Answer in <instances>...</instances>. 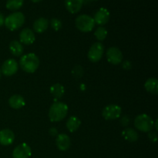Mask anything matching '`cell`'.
<instances>
[{
	"label": "cell",
	"instance_id": "cell-1",
	"mask_svg": "<svg viewBox=\"0 0 158 158\" xmlns=\"http://www.w3.org/2000/svg\"><path fill=\"white\" fill-rule=\"evenodd\" d=\"M19 66L23 71L33 73L40 66V59L35 53H28L20 58Z\"/></svg>",
	"mask_w": 158,
	"mask_h": 158
},
{
	"label": "cell",
	"instance_id": "cell-3",
	"mask_svg": "<svg viewBox=\"0 0 158 158\" xmlns=\"http://www.w3.org/2000/svg\"><path fill=\"white\" fill-rule=\"evenodd\" d=\"M25 15L21 12H15L5 18L4 25L10 31H15L23 26L25 23Z\"/></svg>",
	"mask_w": 158,
	"mask_h": 158
},
{
	"label": "cell",
	"instance_id": "cell-13",
	"mask_svg": "<svg viewBox=\"0 0 158 158\" xmlns=\"http://www.w3.org/2000/svg\"><path fill=\"white\" fill-rule=\"evenodd\" d=\"M15 134L11 130L3 129L0 131V144L2 146H9L14 142Z\"/></svg>",
	"mask_w": 158,
	"mask_h": 158
},
{
	"label": "cell",
	"instance_id": "cell-27",
	"mask_svg": "<svg viewBox=\"0 0 158 158\" xmlns=\"http://www.w3.org/2000/svg\"><path fill=\"white\" fill-rule=\"evenodd\" d=\"M148 137L150 138V140L153 142H157V135L156 132H153V131H150V133L148 134Z\"/></svg>",
	"mask_w": 158,
	"mask_h": 158
},
{
	"label": "cell",
	"instance_id": "cell-18",
	"mask_svg": "<svg viewBox=\"0 0 158 158\" xmlns=\"http://www.w3.org/2000/svg\"><path fill=\"white\" fill-rule=\"evenodd\" d=\"M81 125V121L76 116H72L66 121V128L69 132L73 133L77 131Z\"/></svg>",
	"mask_w": 158,
	"mask_h": 158
},
{
	"label": "cell",
	"instance_id": "cell-23",
	"mask_svg": "<svg viewBox=\"0 0 158 158\" xmlns=\"http://www.w3.org/2000/svg\"><path fill=\"white\" fill-rule=\"evenodd\" d=\"M24 0H7L6 8L10 11H17L23 6Z\"/></svg>",
	"mask_w": 158,
	"mask_h": 158
},
{
	"label": "cell",
	"instance_id": "cell-24",
	"mask_svg": "<svg viewBox=\"0 0 158 158\" xmlns=\"http://www.w3.org/2000/svg\"><path fill=\"white\" fill-rule=\"evenodd\" d=\"M94 35H95L97 40H99V41H103V40H104L106 39V35H107V30L103 26H99L96 29L95 32H94Z\"/></svg>",
	"mask_w": 158,
	"mask_h": 158
},
{
	"label": "cell",
	"instance_id": "cell-15",
	"mask_svg": "<svg viewBox=\"0 0 158 158\" xmlns=\"http://www.w3.org/2000/svg\"><path fill=\"white\" fill-rule=\"evenodd\" d=\"M83 2L84 0H65V6L68 12L75 14L80 12Z\"/></svg>",
	"mask_w": 158,
	"mask_h": 158
},
{
	"label": "cell",
	"instance_id": "cell-26",
	"mask_svg": "<svg viewBox=\"0 0 158 158\" xmlns=\"http://www.w3.org/2000/svg\"><path fill=\"white\" fill-rule=\"evenodd\" d=\"M72 73L75 78H77V79L80 78V77L83 76V68H82V66H76L73 69Z\"/></svg>",
	"mask_w": 158,
	"mask_h": 158
},
{
	"label": "cell",
	"instance_id": "cell-11",
	"mask_svg": "<svg viewBox=\"0 0 158 158\" xmlns=\"http://www.w3.org/2000/svg\"><path fill=\"white\" fill-rule=\"evenodd\" d=\"M110 12L106 8H100L97 11L94 17V20L95 24L103 26L109 22L110 19Z\"/></svg>",
	"mask_w": 158,
	"mask_h": 158
},
{
	"label": "cell",
	"instance_id": "cell-7",
	"mask_svg": "<svg viewBox=\"0 0 158 158\" xmlns=\"http://www.w3.org/2000/svg\"><path fill=\"white\" fill-rule=\"evenodd\" d=\"M121 107L118 105L110 104L105 106L102 111V116L106 120H113L121 116Z\"/></svg>",
	"mask_w": 158,
	"mask_h": 158
},
{
	"label": "cell",
	"instance_id": "cell-29",
	"mask_svg": "<svg viewBox=\"0 0 158 158\" xmlns=\"http://www.w3.org/2000/svg\"><path fill=\"white\" fill-rule=\"evenodd\" d=\"M49 133L52 137H56V136L58 135V131H57L56 128L55 127L50 128V129H49Z\"/></svg>",
	"mask_w": 158,
	"mask_h": 158
},
{
	"label": "cell",
	"instance_id": "cell-19",
	"mask_svg": "<svg viewBox=\"0 0 158 158\" xmlns=\"http://www.w3.org/2000/svg\"><path fill=\"white\" fill-rule=\"evenodd\" d=\"M50 93L56 101L57 100H60V98H62L63 96L64 95V87L60 83H56L50 87Z\"/></svg>",
	"mask_w": 158,
	"mask_h": 158
},
{
	"label": "cell",
	"instance_id": "cell-34",
	"mask_svg": "<svg viewBox=\"0 0 158 158\" xmlns=\"http://www.w3.org/2000/svg\"><path fill=\"white\" fill-rule=\"evenodd\" d=\"M86 1H89V2H94V1H97V0H86Z\"/></svg>",
	"mask_w": 158,
	"mask_h": 158
},
{
	"label": "cell",
	"instance_id": "cell-20",
	"mask_svg": "<svg viewBox=\"0 0 158 158\" xmlns=\"http://www.w3.org/2000/svg\"><path fill=\"white\" fill-rule=\"evenodd\" d=\"M144 87L148 93L157 95L158 94V80L156 78H149L145 83Z\"/></svg>",
	"mask_w": 158,
	"mask_h": 158
},
{
	"label": "cell",
	"instance_id": "cell-25",
	"mask_svg": "<svg viewBox=\"0 0 158 158\" xmlns=\"http://www.w3.org/2000/svg\"><path fill=\"white\" fill-rule=\"evenodd\" d=\"M50 25H51V27H52L55 31H59L60 29H61L62 26H63L62 22L60 21L59 19H56V18H53L51 19Z\"/></svg>",
	"mask_w": 158,
	"mask_h": 158
},
{
	"label": "cell",
	"instance_id": "cell-10",
	"mask_svg": "<svg viewBox=\"0 0 158 158\" xmlns=\"http://www.w3.org/2000/svg\"><path fill=\"white\" fill-rule=\"evenodd\" d=\"M32 154L31 148L27 143H21L18 145L12 152L13 158H29Z\"/></svg>",
	"mask_w": 158,
	"mask_h": 158
},
{
	"label": "cell",
	"instance_id": "cell-21",
	"mask_svg": "<svg viewBox=\"0 0 158 158\" xmlns=\"http://www.w3.org/2000/svg\"><path fill=\"white\" fill-rule=\"evenodd\" d=\"M9 50L15 56H20L23 52V44L17 40H13L9 44Z\"/></svg>",
	"mask_w": 158,
	"mask_h": 158
},
{
	"label": "cell",
	"instance_id": "cell-31",
	"mask_svg": "<svg viewBox=\"0 0 158 158\" xmlns=\"http://www.w3.org/2000/svg\"><path fill=\"white\" fill-rule=\"evenodd\" d=\"M5 23V18H4V15L0 12V27L4 25Z\"/></svg>",
	"mask_w": 158,
	"mask_h": 158
},
{
	"label": "cell",
	"instance_id": "cell-12",
	"mask_svg": "<svg viewBox=\"0 0 158 158\" xmlns=\"http://www.w3.org/2000/svg\"><path fill=\"white\" fill-rule=\"evenodd\" d=\"M56 144L60 151H67L71 144L70 138L69 136L65 134H58L56 136Z\"/></svg>",
	"mask_w": 158,
	"mask_h": 158
},
{
	"label": "cell",
	"instance_id": "cell-2",
	"mask_svg": "<svg viewBox=\"0 0 158 158\" xmlns=\"http://www.w3.org/2000/svg\"><path fill=\"white\" fill-rule=\"evenodd\" d=\"M68 113V106L63 102L56 101L51 105L49 110V120L52 122H59L66 117Z\"/></svg>",
	"mask_w": 158,
	"mask_h": 158
},
{
	"label": "cell",
	"instance_id": "cell-8",
	"mask_svg": "<svg viewBox=\"0 0 158 158\" xmlns=\"http://www.w3.org/2000/svg\"><path fill=\"white\" fill-rule=\"evenodd\" d=\"M106 58L109 63L114 65H118L122 63L123 53L119 48L113 46L106 51Z\"/></svg>",
	"mask_w": 158,
	"mask_h": 158
},
{
	"label": "cell",
	"instance_id": "cell-22",
	"mask_svg": "<svg viewBox=\"0 0 158 158\" xmlns=\"http://www.w3.org/2000/svg\"><path fill=\"white\" fill-rule=\"evenodd\" d=\"M122 136L129 142H136L138 140V134L133 128H126L122 132Z\"/></svg>",
	"mask_w": 158,
	"mask_h": 158
},
{
	"label": "cell",
	"instance_id": "cell-16",
	"mask_svg": "<svg viewBox=\"0 0 158 158\" xmlns=\"http://www.w3.org/2000/svg\"><path fill=\"white\" fill-rule=\"evenodd\" d=\"M49 26V21L46 18H39L34 22L33 30L37 33H43L47 29Z\"/></svg>",
	"mask_w": 158,
	"mask_h": 158
},
{
	"label": "cell",
	"instance_id": "cell-9",
	"mask_svg": "<svg viewBox=\"0 0 158 158\" xmlns=\"http://www.w3.org/2000/svg\"><path fill=\"white\" fill-rule=\"evenodd\" d=\"M19 66L14 59H9L3 63L1 68V73L6 77H11L18 71Z\"/></svg>",
	"mask_w": 158,
	"mask_h": 158
},
{
	"label": "cell",
	"instance_id": "cell-5",
	"mask_svg": "<svg viewBox=\"0 0 158 158\" xmlns=\"http://www.w3.org/2000/svg\"><path fill=\"white\" fill-rule=\"evenodd\" d=\"M75 24L77 29L80 32H88L94 29V26H95V22H94L93 17L83 14V15H79L76 19Z\"/></svg>",
	"mask_w": 158,
	"mask_h": 158
},
{
	"label": "cell",
	"instance_id": "cell-4",
	"mask_svg": "<svg viewBox=\"0 0 158 158\" xmlns=\"http://www.w3.org/2000/svg\"><path fill=\"white\" fill-rule=\"evenodd\" d=\"M134 126L142 132H150L154 127V122L153 119L148 114H140L134 120Z\"/></svg>",
	"mask_w": 158,
	"mask_h": 158
},
{
	"label": "cell",
	"instance_id": "cell-6",
	"mask_svg": "<svg viewBox=\"0 0 158 158\" xmlns=\"http://www.w3.org/2000/svg\"><path fill=\"white\" fill-rule=\"evenodd\" d=\"M103 51H104V46L101 43H95L91 46L88 52V59L92 63H97L99 62L103 57Z\"/></svg>",
	"mask_w": 158,
	"mask_h": 158
},
{
	"label": "cell",
	"instance_id": "cell-32",
	"mask_svg": "<svg viewBox=\"0 0 158 158\" xmlns=\"http://www.w3.org/2000/svg\"><path fill=\"white\" fill-rule=\"evenodd\" d=\"M30 1H32V2L37 3V2H41L42 0H30Z\"/></svg>",
	"mask_w": 158,
	"mask_h": 158
},
{
	"label": "cell",
	"instance_id": "cell-14",
	"mask_svg": "<svg viewBox=\"0 0 158 158\" xmlns=\"http://www.w3.org/2000/svg\"><path fill=\"white\" fill-rule=\"evenodd\" d=\"M19 40L20 43H23V44L31 45L35 40V34H34L33 31L32 29L26 28V29H23L20 32Z\"/></svg>",
	"mask_w": 158,
	"mask_h": 158
},
{
	"label": "cell",
	"instance_id": "cell-35",
	"mask_svg": "<svg viewBox=\"0 0 158 158\" xmlns=\"http://www.w3.org/2000/svg\"><path fill=\"white\" fill-rule=\"evenodd\" d=\"M1 75H2V73H1V69H0V78H1Z\"/></svg>",
	"mask_w": 158,
	"mask_h": 158
},
{
	"label": "cell",
	"instance_id": "cell-30",
	"mask_svg": "<svg viewBox=\"0 0 158 158\" xmlns=\"http://www.w3.org/2000/svg\"><path fill=\"white\" fill-rule=\"evenodd\" d=\"M123 67L126 69H129L131 68V63L129 61H125L123 63Z\"/></svg>",
	"mask_w": 158,
	"mask_h": 158
},
{
	"label": "cell",
	"instance_id": "cell-33",
	"mask_svg": "<svg viewBox=\"0 0 158 158\" xmlns=\"http://www.w3.org/2000/svg\"><path fill=\"white\" fill-rule=\"evenodd\" d=\"M154 123H155V129L156 130H157V120H156V121L155 122H154Z\"/></svg>",
	"mask_w": 158,
	"mask_h": 158
},
{
	"label": "cell",
	"instance_id": "cell-28",
	"mask_svg": "<svg viewBox=\"0 0 158 158\" xmlns=\"http://www.w3.org/2000/svg\"><path fill=\"white\" fill-rule=\"evenodd\" d=\"M120 123L123 126H127L130 123V118L127 116H123L121 119H120Z\"/></svg>",
	"mask_w": 158,
	"mask_h": 158
},
{
	"label": "cell",
	"instance_id": "cell-17",
	"mask_svg": "<svg viewBox=\"0 0 158 158\" xmlns=\"http://www.w3.org/2000/svg\"><path fill=\"white\" fill-rule=\"evenodd\" d=\"M25 103L26 102H25V99L23 98V96L18 95V94L12 96L9 100V105L10 106V107L15 110L20 109L24 106Z\"/></svg>",
	"mask_w": 158,
	"mask_h": 158
}]
</instances>
